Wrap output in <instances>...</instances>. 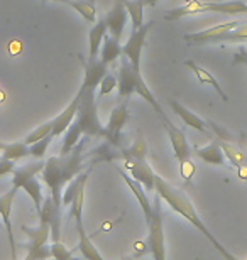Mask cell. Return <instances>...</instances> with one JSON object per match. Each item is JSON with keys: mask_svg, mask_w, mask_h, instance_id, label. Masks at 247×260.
<instances>
[{"mask_svg": "<svg viewBox=\"0 0 247 260\" xmlns=\"http://www.w3.org/2000/svg\"><path fill=\"white\" fill-rule=\"evenodd\" d=\"M85 142L87 140H80L68 154L52 155L44 164L43 181L48 186L54 206L60 210H63L61 198L65 186L85 169Z\"/></svg>", "mask_w": 247, "mask_h": 260, "instance_id": "cell-1", "label": "cell"}, {"mask_svg": "<svg viewBox=\"0 0 247 260\" xmlns=\"http://www.w3.org/2000/svg\"><path fill=\"white\" fill-rule=\"evenodd\" d=\"M154 193L159 194L161 200L164 201L166 205H170L173 211H176L178 215H181L186 221H190L191 225L195 226L200 233H202V235H205V238L212 243L215 250H217L224 258L235 260V257L232 255V253H230L227 248H225L222 243L215 238L213 233L208 230V226L205 225V221L200 218L198 211L195 210V206H193L191 200L186 196V193L181 188L173 186L171 183H168L166 179H162L161 176L156 174V178H154Z\"/></svg>", "mask_w": 247, "mask_h": 260, "instance_id": "cell-2", "label": "cell"}, {"mask_svg": "<svg viewBox=\"0 0 247 260\" xmlns=\"http://www.w3.org/2000/svg\"><path fill=\"white\" fill-rule=\"evenodd\" d=\"M95 90L93 86H85L81 83L80 90H78V112L75 120L81 128V134L85 137H97V139H105L107 140L108 132L107 127L102 125L98 118V110H97V98H95Z\"/></svg>", "mask_w": 247, "mask_h": 260, "instance_id": "cell-3", "label": "cell"}, {"mask_svg": "<svg viewBox=\"0 0 247 260\" xmlns=\"http://www.w3.org/2000/svg\"><path fill=\"white\" fill-rule=\"evenodd\" d=\"M148 225V252L156 260H166V245H164V218H162V200L159 194H154L152 210L149 218L146 220Z\"/></svg>", "mask_w": 247, "mask_h": 260, "instance_id": "cell-4", "label": "cell"}, {"mask_svg": "<svg viewBox=\"0 0 247 260\" xmlns=\"http://www.w3.org/2000/svg\"><path fill=\"white\" fill-rule=\"evenodd\" d=\"M151 27H152V22L141 25V27L135 30H130L127 43L122 46V56H125V58L130 61V64H132L135 70H141V56H143L146 38H148V32Z\"/></svg>", "mask_w": 247, "mask_h": 260, "instance_id": "cell-5", "label": "cell"}, {"mask_svg": "<svg viewBox=\"0 0 247 260\" xmlns=\"http://www.w3.org/2000/svg\"><path fill=\"white\" fill-rule=\"evenodd\" d=\"M244 20H230V22H224V24H218V25H213L210 29H205V30H200V32L195 34H186L185 36V41L190 46H203V44H215L218 41L220 36L230 32L234 30L235 27H239Z\"/></svg>", "mask_w": 247, "mask_h": 260, "instance_id": "cell-6", "label": "cell"}, {"mask_svg": "<svg viewBox=\"0 0 247 260\" xmlns=\"http://www.w3.org/2000/svg\"><path fill=\"white\" fill-rule=\"evenodd\" d=\"M127 102L129 100H124L120 102L117 107L114 108V112L110 113V118H108V123L107 127V132H108V137H107V142L114 147H120V139H122V130L127 123V118H129V108H127Z\"/></svg>", "mask_w": 247, "mask_h": 260, "instance_id": "cell-7", "label": "cell"}, {"mask_svg": "<svg viewBox=\"0 0 247 260\" xmlns=\"http://www.w3.org/2000/svg\"><path fill=\"white\" fill-rule=\"evenodd\" d=\"M105 24H107V30L108 34L112 36L115 39H122L124 36V29L127 25V20H129V14H127V9L125 5L122 4V0H117L114 4V7L108 10L107 15L103 17Z\"/></svg>", "mask_w": 247, "mask_h": 260, "instance_id": "cell-8", "label": "cell"}, {"mask_svg": "<svg viewBox=\"0 0 247 260\" xmlns=\"http://www.w3.org/2000/svg\"><path fill=\"white\" fill-rule=\"evenodd\" d=\"M17 191L19 189L12 186V188H10L7 193L0 196V218H2V223H4V226H5V232H7L12 258L17 257V252H15V238H14L12 220H10V215H12V206H14V200H15V194H17Z\"/></svg>", "mask_w": 247, "mask_h": 260, "instance_id": "cell-9", "label": "cell"}, {"mask_svg": "<svg viewBox=\"0 0 247 260\" xmlns=\"http://www.w3.org/2000/svg\"><path fill=\"white\" fill-rule=\"evenodd\" d=\"M124 164L130 173V176H132L135 181H139V183L144 186L146 191H149V193L154 191L156 174L148 160L146 159H127V160H124Z\"/></svg>", "mask_w": 247, "mask_h": 260, "instance_id": "cell-10", "label": "cell"}, {"mask_svg": "<svg viewBox=\"0 0 247 260\" xmlns=\"http://www.w3.org/2000/svg\"><path fill=\"white\" fill-rule=\"evenodd\" d=\"M164 128L168 132V137H170L173 152H175V157L178 159V162L183 164V162H186L188 159H191V147H190V144H188L185 134L178 127L173 125V122L164 123Z\"/></svg>", "mask_w": 247, "mask_h": 260, "instance_id": "cell-11", "label": "cell"}, {"mask_svg": "<svg viewBox=\"0 0 247 260\" xmlns=\"http://www.w3.org/2000/svg\"><path fill=\"white\" fill-rule=\"evenodd\" d=\"M117 169V173L120 174V178L124 179V183L129 186V189H130V193H132L135 196V200H138L139 203V206H141V210H143L144 213V220H148L149 215H151V210H152V206H151V201H149V196H148V191L144 189V186L139 183V181H135L132 176L127 174V173H124L122 169L119 168H115Z\"/></svg>", "mask_w": 247, "mask_h": 260, "instance_id": "cell-12", "label": "cell"}, {"mask_svg": "<svg viewBox=\"0 0 247 260\" xmlns=\"http://www.w3.org/2000/svg\"><path fill=\"white\" fill-rule=\"evenodd\" d=\"M83 64V71H85V76H83V85L85 86H93L97 88L100 80L108 73V66L103 63L102 59H93V61H83L81 56H78Z\"/></svg>", "mask_w": 247, "mask_h": 260, "instance_id": "cell-13", "label": "cell"}, {"mask_svg": "<svg viewBox=\"0 0 247 260\" xmlns=\"http://www.w3.org/2000/svg\"><path fill=\"white\" fill-rule=\"evenodd\" d=\"M44 164H46V160L38 159V160H34V162L24 164V166H20V168L14 169V173H12V186H14V188L20 189L24 186V183H28L29 179L36 178V174L43 173Z\"/></svg>", "mask_w": 247, "mask_h": 260, "instance_id": "cell-14", "label": "cell"}, {"mask_svg": "<svg viewBox=\"0 0 247 260\" xmlns=\"http://www.w3.org/2000/svg\"><path fill=\"white\" fill-rule=\"evenodd\" d=\"M78 93L75 95V98L70 102V105H68L65 110H63L60 115L56 118H52V130L51 134L54 135V137H60V135L65 134V130L70 127V123L75 120L76 117V112H78Z\"/></svg>", "mask_w": 247, "mask_h": 260, "instance_id": "cell-15", "label": "cell"}, {"mask_svg": "<svg viewBox=\"0 0 247 260\" xmlns=\"http://www.w3.org/2000/svg\"><path fill=\"white\" fill-rule=\"evenodd\" d=\"M108 34L107 30V24H105L103 19H98L93 27L88 32V61H93L98 58L100 48H102L103 38Z\"/></svg>", "mask_w": 247, "mask_h": 260, "instance_id": "cell-16", "label": "cell"}, {"mask_svg": "<svg viewBox=\"0 0 247 260\" xmlns=\"http://www.w3.org/2000/svg\"><path fill=\"white\" fill-rule=\"evenodd\" d=\"M197 155L202 160L208 164H213V166H225L227 164V157H225L222 147H220L218 140L213 139L212 142L205 147H198L197 149Z\"/></svg>", "mask_w": 247, "mask_h": 260, "instance_id": "cell-17", "label": "cell"}, {"mask_svg": "<svg viewBox=\"0 0 247 260\" xmlns=\"http://www.w3.org/2000/svg\"><path fill=\"white\" fill-rule=\"evenodd\" d=\"M100 59L103 61L105 64L110 66L117 61L120 56H122V46H120V41L112 38L110 34H107L103 38L102 48H100Z\"/></svg>", "mask_w": 247, "mask_h": 260, "instance_id": "cell-18", "label": "cell"}, {"mask_svg": "<svg viewBox=\"0 0 247 260\" xmlns=\"http://www.w3.org/2000/svg\"><path fill=\"white\" fill-rule=\"evenodd\" d=\"M186 66H190V68H191V71L195 73V76L198 78V81L202 83V85L212 86L213 90L218 93V96L222 98L224 102H227V100H229L227 93H225V91L222 90V86H220L218 80L212 75V73L207 71V70H205V68H202V66H198V64L195 63V61H186Z\"/></svg>", "mask_w": 247, "mask_h": 260, "instance_id": "cell-19", "label": "cell"}, {"mask_svg": "<svg viewBox=\"0 0 247 260\" xmlns=\"http://www.w3.org/2000/svg\"><path fill=\"white\" fill-rule=\"evenodd\" d=\"M170 105L173 108V112H175L176 115L186 123V125H190L191 128L198 130V132H207V123H205V120H202V118H200L198 115H195L191 110H188L185 105H181V103L176 102V100H171Z\"/></svg>", "mask_w": 247, "mask_h": 260, "instance_id": "cell-20", "label": "cell"}, {"mask_svg": "<svg viewBox=\"0 0 247 260\" xmlns=\"http://www.w3.org/2000/svg\"><path fill=\"white\" fill-rule=\"evenodd\" d=\"M22 232L29 238V245L28 247L44 245V243H48V240L51 238V225H49V223H44V221H39V226H36V228L22 226Z\"/></svg>", "mask_w": 247, "mask_h": 260, "instance_id": "cell-21", "label": "cell"}, {"mask_svg": "<svg viewBox=\"0 0 247 260\" xmlns=\"http://www.w3.org/2000/svg\"><path fill=\"white\" fill-rule=\"evenodd\" d=\"M207 12H218L225 15H242L247 14V4L244 0H229L222 4H205Z\"/></svg>", "mask_w": 247, "mask_h": 260, "instance_id": "cell-22", "label": "cell"}, {"mask_svg": "<svg viewBox=\"0 0 247 260\" xmlns=\"http://www.w3.org/2000/svg\"><path fill=\"white\" fill-rule=\"evenodd\" d=\"M200 12H207V5L198 2V0H191L181 7H175V9H170L164 12V19L168 20H176V19H181V17H186V15H191V14H200Z\"/></svg>", "mask_w": 247, "mask_h": 260, "instance_id": "cell-23", "label": "cell"}, {"mask_svg": "<svg viewBox=\"0 0 247 260\" xmlns=\"http://www.w3.org/2000/svg\"><path fill=\"white\" fill-rule=\"evenodd\" d=\"M122 4L127 9L129 19L132 22V30L144 25V0H122Z\"/></svg>", "mask_w": 247, "mask_h": 260, "instance_id": "cell-24", "label": "cell"}, {"mask_svg": "<svg viewBox=\"0 0 247 260\" xmlns=\"http://www.w3.org/2000/svg\"><path fill=\"white\" fill-rule=\"evenodd\" d=\"M66 5H70L71 9H75L78 14L81 15L83 19L88 20V22H97V7L95 2L92 0H68Z\"/></svg>", "mask_w": 247, "mask_h": 260, "instance_id": "cell-25", "label": "cell"}, {"mask_svg": "<svg viewBox=\"0 0 247 260\" xmlns=\"http://www.w3.org/2000/svg\"><path fill=\"white\" fill-rule=\"evenodd\" d=\"M146 155H148V144H146V140L139 135L129 147H124L120 150L119 157L127 160V159H146Z\"/></svg>", "mask_w": 247, "mask_h": 260, "instance_id": "cell-26", "label": "cell"}, {"mask_svg": "<svg viewBox=\"0 0 247 260\" xmlns=\"http://www.w3.org/2000/svg\"><path fill=\"white\" fill-rule=\"evenodd\" d=\"M65 139H63V144H61V150H60V154H68L70 150L75 147V145L80 142L81 140V128L80 125H78V122L76 120H73L70 123V127H68L65 130Z\"/></svg>", "mask_w": 247, "mask_h": 260, "instance_id": "cell-27", "label": "cell"}, {"mask_svg": "<svg viewBox=\"0 0 247 260\" xmlns=\"http://www.w3.org/2000/svg\"><path fill=\"white\" fill-rule=\"evenodd\" d=\"M217 140H218L220 147H222V150H224L225 157H227V160L234 166V168H237V166H240L247 160V152L240 150L239 147H235L234 144L227 142V140H222V139H217Z\"/></svg>", "mask_w": 247, "mask_h": 260, "instance_id": "cell-28", "label": "cell"}, {"mask_svg": "<svg viewBox=\"0 0 247 260\" xmlns=\"http://www.w3.org/2000/svg\"><path fill=\"white\" fill-rule=\"evenodd\" d=\"M20 189H24L25 193L31 196V200L34 201V208H36V213L41 211L43 208V201H44V193H43V186L36 178L29 179L28 183H24V186Z\"/></svg>", "mask_w": 247, "mask_h": 260, "instance_id": "cell-29", "label": "cell"}, {"mask_svg": "<svg viewBox=\"0 0 247 260\" xmlns=\"http://www.w3.org/2000/svg\"><path fill=\"white\" fill-rule=\"evenodd\" d=\"M29 155V145L25 142H14V144H5L2 150V157L12 159V160H20Z\"/></svg>", "mask_w": 247, "mask_h": 260, "instance_id": "cell-30", "label": "cell"}, {"mask_svg": "<svg viewBox=\"0 0 247 260\" xmlns=\"http://www.w3.org/2000/svg\"><path fill=\"white\" fill-rule=\"evenodd\" d=\"M247 41V20H244L239 27H235L230 32L220 36L217 43H245Z\"/></svg>", "mask_w": 247, "mask_h": 260, "instance_id": "cell-31", "label": "cell"}, {"mask_svg": "<svg viewBox=\"0 0 247 260\" xmlns=\"http://www.w3.org/2000/svg\"><path fill=\"white\" fill-rule=\"evenodd\" d=\"M52 139H54V135L49 134V135H46V137H43V139L36 140L34 144H31L29 145V155H33V157H36V159H43L44 154L48 152V147H49V144L52 142Z\"/></svg>", "mask_w": 247, "mask_h": 260, "instance_id": "cell-32", "label": "cell"}, {"mask_svg": "<svg viewBox=\"0 0 247 260\" xmlns=\"http://www.w3.org/2000/svg\"><path fill=\"white\" fill-rule=\"evenodd\" d=\"M51 130H52V120L43 123V125H38V127H36V128L33 130V132H31V134L28 135V137L24 139V142L28 144V145L34 144L36 140H39V139L46 137V135H49V134H51Z\"/></svg>", "mask_w": 247, "mask_h": 260, "instance_id": "cell-33", "label": "cell"}, {"mask_svg": "<svg viewBox=\"0 0 247 260\" xmlns=\"http://www.w3.org/2000/svg\"><path fill=\"white\" fill-rule=\"evenodd\" d=\"M98 95L100 96H103V95H110L115 88H117V76L112 75V73H107L102 80H100L98 83Z\"/></svg>", "mask_w": 247, "mask_h": 260, "instance_id": "cell-34", "label": "cell"}, {"mask_svg": "<svg viewBox=\"0 0 247 260\" xmlns=\"http://www.w3.org/2000/svg\"><path fill=\"white\" fill-rule=\"evenodd\" d=\"M49 250H51V257H54L56 260H70L73 257V252L68 250L60 240L52 242V245H49Z\"/></svg>", "mask_w": 247, "mask_h": 260, "instance_id": "cell-35", "label": "cell"}, {"mask_svg": "<svg viewBox=\"0 0 247 260\" xmlns=\"http://www.w3.org/2000/svg\"><path fill=\"white\" fill-rule=\"evenodd\" d=\"M51 257V250L48 247V243L44 245H39V247H29V252H28V260H44V258H49Z\"/></svg>", "mask_w": 247, "mask_h": 260, "instance_id": "cell-36", "label": "cell"}, {"mask_svg": "<svg viewBox=\"0 0 247 260\" xmlns=\"http://www.w3.org/2000/svg\"><path fill=\"white\" fill-rule=\"evenodd\" d=\"M14 169H15V160L0 157V178H4V176H7V174H12Z\"/></svg>", "mask_w": 247, "mask_h": 260, "instance_id": "cell-37", "label": "cell"}, {"mask_svg": "<svg viewBox=\"0 0 247 260\" xmlns=\"http://www.w3.org/2000/svg\"><path fill=\"white\" fill-rule=\"evenodd\" d=\"M195 174V164H193L191 159H188L186 162L181 164V176L185 178L186 181L191 179V176Z\"/></svg>", "mask_w": 247, "mask_h": 260, "instance_id": "cell-38", "label": "cell"}, {"mask_svg": "<svg viewBox=\"0 0 247 260\" xmlns=\"http://www.w3.org/2000/svg\"><path fill=\"white\" fill-rule=\"evenodd\" d=\"M234 63L235 64H244V66H247V51H245V48H239V51L237 53L234 54Z\"/></svg>", "mask_w": 247, "mask_h": 260, "instance_id": "cell-39", "label": "cell"}, {"mask_svg": "<svg viewBox=\"0 0 247 260\" xmlns=\"http://www.w3.org/2000/svg\"><path fill=\"white\" fill-rule=\"evenodd\" d=\"M237 174H239V178L247 184V160L240 164V166H237Z\"/></svg>", "mask_w": 247, "mask_h": 260, "instance_id": "cell-40", "label": "cell"}, {"mask_svg": "<svg viewBox=\"0 0 247 260\" xmlns=\"http://www.w3.org/2000/svg\"><path fill=\"white\" fill-rule=\"evenodd\" d=\"M157 2H159V0H144V4L149 5V7H156Z\"/></svg>", "mask_w": 247, "mask_h": 260, "instance_id": "cell-41", "label": "cell"}, {"mask_svg": "<svg viewBox=\"0 0 247 260\" xmlns=\"http://www.w3.org/2000/svg\"><path fill=\"white\" fill-rule=\"evenodd\" d=\"M44 2H48V0H44ZM54 2H61V4H66L68 0H54Z\"/></svg>", "mask_w": 247, "mask_h": 260, "instance_id": "cell-42", "label": "cell"}, {"mask_svg": "<svg viewBox=\"0 0 247 260\" xmlns=\"http://www.w3.org/2000/svg\"><path fill=\"white\" fill-rule=\"evenodd\" d=\"M4 147H5V144H4V142H0V152L4 150Z\"/></svg>", "mask_w": 247, "mask_h": 260, "instance_id": "cell-43", "label": "cell"}, {"mask_svg": "<svg viewBox=\"0 0 247 260\" xmlns=\"http://www.w3.org/2000/svg\"><path fill=\"white\" fill-rule=\"evenodd\" d=\"M244 139H245V140H247V134H244Z\"/></svg>", "mask_w": 247, "mask_h": 260, "instance_id": "cell-44", "label": "cell"}, {"mask_svg": "<svg viewBox=\"0 0 247 260\" xmlns=\"http://www.w3.org/2000/svg\"><path fill=\"white\" fill-rule=\"evenodd\" d=\"M0 228H2V221H0Z\"/></svg>", "mask_w": 247, "mask_h": 260, "instance_id": "cell-45", "label": "cell"}, {"mask_svg": "<svg viewBox=\"0 0 247 260\" xmlns=\"http://www.w3.org/2000/svg\"><path fill=\"white\" fill-rule=\"evenodd\" d=\"M92 2H95V0H92Z\"/></svg>", "mask_w": 247, "mask_h": 260, "instance_id": "cell-46", "label": "cell"}, {"mask_svg": "<svg viewBox=\"0 0 247 260\" xmlns=\"http://www.w3.org/2000/svg\"><path fill=\"white\" fill-rule=\"evenodd\" d=\"M0 157H2V155H0Z\"/></svg>", "mask_w": 247, "mask_h": 260, "instance_id": "cell-47", "label": "cell"}]
</instances>
